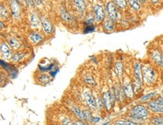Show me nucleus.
Here are the masks:
<instances>
[{
    "label": "nucleus",
    "mask_w": 163,
    "mask_h": 125,
    "mask_svg": "<svg viewBox=\"0 0 163 125\" xmlns=\"http://www.w3.org/2000/svg\"><path fill=\"white\" fill-rule=\"evenodd\" d=\"M149 111L145 106L137 105L132 108L130 111V116L136 119H144L149 116Z\"/></svg>",
    "instance_id": "f257e3e1"
},
{
    "label": "nucleus",
    "mask_w": 163,
    "mask_h": 125,
    "mask_svg": "<svg viewBox=\"0 0 163 125\" xmlns=\"http://www.w3.org/2000/svg\"><path fill=\"white\" fill-rule=\"evenodd\" d=\"M142 79L148 84H153L155 82L156 73L152 67L145 65L142 67Z\"/></svg>",
    "instance_id": "f03ea898"
},
{
    "label": "nucleus",
    "mask_w": 163,
    "mask_h": 125,
    "mask_svg": "<svg viewBox=\"0 0 163 125\" xmlns=\"http://www.w3.org/2000/svg\"><path fill=\"white\" fill-rule=\"evenodd\" d=\"M148 108L150 111L156 113H163V98H157L151 100L147 104Z\"/></svg>",
    "instance_id": "7ed1b4c3"
},
{
    "label": "nucleus",
    "mask_w": 163,
    "mask_h": 125,
    "mask_svg": "<svg viewBox=\"0 0 163 125\" xmlns=\"http://www.w3.org/2000/svg\"><path fill=\"white\" fill-rule=\"evenodd\" d=\"M93 12L95 15V19L96 21L100 22L104 20L105 17V10L100 5H95L93 6Z\"/></svg>",
    "instance_id": "20e7f679"
},
{
    "label": "nucleus",
    "mask_w": 163,
    "mask_h": 125,
    "mask_svg": "<svg viewBox=\"0 0 163 125\" xmlns=\"http://www.w3.org/2000/svg\"><path fill=\"white\" fill-rule=\"evenodd\" d=\"M106 10L108 14L109 18L112 19L113 20H116L118 18V13L116 11V6L114 3L112 2H108L106 5Z\"/></svg>",
    "instance_id": "39448f33"
},
{
    "label": "nucleus",
    "mask_w": 163,
    "mask_h": 125,
    "mask_svg": "<svg viewBox=\"0 0 163 125\" xmlns=\"http://www.w3.org/2000/svg\"><path fill=\"white\" fill-rule=\"evenodd\" d=\"M10 7H11V10L12 16L15 19H18L20 16V7L18 4V1L17 0H11Z\"/></svg>",
    "instance_id": "423d86ee"
},
{
    "label": "nucleus",
    "mask_w": 163,
    "mask_h": 125,
    "mask_svg": "<svg viewBox=\"0 0 163 125\" xmlns=\"http://www.w3.org/2000/svg\"><path fill=\"white\" fill-rule=\"evenodd\" d=\"M133 69H134V75L135 79L137 81L142 83V67L141 64L139 62H135L133 65Z\"/></svg>",
    "instance_id": "0eeeda50"
},
{
    "label": "nucleus",
    "mask_w": 163,
    "mask_h": 125,
    "mask_svg": "<svg viewBox=\"0 0 163 125\" xmlns=\"http://www.w3.org/2000/svg\"><path fill=\"white\" fill-rule=\"evenodd\" d=\"M150 57L156 64L163 66V56L159 51L155 50L152 51V53L150 54Z\"/></svg>",
    "instance_id": "6e6552de"
},
{
    "label": "nucleus",
    "mask_w": 163,
    "mask_h": 125,
    "mask_svg": "<svg viewBox=\"0 0 163 125\" xmlns=\"http://www.w3.org/2000/svg\"><path fill=\"white\" fill-rule=\"evenodd\" d=\"M84 99H85L87 103L89 106V108H91L93 109L96 108V104H95V100L94 99V96H93V94L89 91H87L84 93Z\"/></svg>",
    "instance_id": "1a4fd4ad"
},
{
    "label": "nucleus",
    "mask_w": 163,
    "mask_h": 125,
    "mask_svg": "<svg viewBox=\"0 0 163 125\" xmlns=\"http://www.w3.org/2000/svg\"><path fill=\"white\" fill-rule=\"evenodd\" d=\"M102 101H103V105L105 106V109L107 110L111 109V106H112V100H111V94L110 92H105L103 94L102 96Z\"/></svg>",
    "instance_id": "9d476101"
},
{
    "label": "nucleus",
    "mask_w": 163,
    "mask_h": 125,
    "mask_svg": "<svg viewBox=\"0 0 163 125\" xmlns=\"http://www.w3.org/2000/svg\"><path fill=\"white\" fill-rule=\"evenodd\" d=\"M1 53H2V57L5 60H10L11 58V51L9 46L3 42L1 44Z\"/></svg>",
    "instance_id": "9b49d317"
},
{
    "label": "nucleus",
    "mask_w": 163,
    "mask_h": 125,
    "mask_svg": "<svg viewBox=\"0 0 163 125\" xmlns=\"http://www.w3.org/2000/svg\"><path fill=\"white\" fill-rule=\"evenodd\" d=\"M41 24H42V27L44 31L46 34H51V32H52L53 26L52 24L48 20L45 18H41Z\"/></svg>",
    "instance_id": "f8f14e48"
},
{
    "label": "nucleus",
    "mask_w": 163,
    "mask_h": 125,
    "mask_svg": "<svg viewBox=\"0 0 163 125\" xmlns=\"http://www.w3.org/2000/svg\"><path fill=\"white\" fill-rule=\"evenodd\" d=\"M123 89H124L125 94L126 96L129 98H132L133 97V95H134V89H133V87H132V84L129 82H126L124 84V87H123Z\"/></svg>",
    "instance_id": "ddd939ff"
},
{
    "label": "nucleus",
    "mask_w": 163,
    "mask_h": 125,
    "mask_svg": "<svg viewBox=\"0 0 163 125\" xmlns=\"http://www.w3.org/2000/svg\"><path fill=\"white\" fill-rule=\"evenodd\" d=\"M29 39L33 44L36 45V44L39 43L40 41H42L43 38L40 34L36 33V32H32L29 35Z\"/></svg>",
    "instance_id": "4468645a"
},
{
    "label": "nucleus",
    "mask_w": 163,
    "mask_h": 125,
    "mask_svg": "<svg viewBox=\"0 0 163 125\" xmlns=\"http://www.w3.org/2000/svg\"><path fill=\"white\" fill-rule=\"evenodd\" d=\"M103 27L104 29L106 30V31L111 32L114 29V20L111 18H108V20H106L104 23H103Z\"/></svg>",
    "instance_id": "2eb2a0df"
},
{
    "label": "nucleus",
    "mask_w": 163,
    "mask_h": 125,
    "mask_svg": "<svg viewBox=\"0 0 163 125\" xmlns=\"http://www.w3.org/2000/svg\"><path fill=\"white\" fill-rule=\"evenodd\" d=\"M74 2L78 12H81V13L84 12L86 8L85 0H74Z\"/></svg>",
    "instance_id": "dca6fc26"
},
{
    "label": "nucleus",
    "mask_w": 163,
    "mask_h": 125,
    "mask_svg": "<svg viewBox=\"0 0 163 125\" xmlns=\"http://www.w3.org/2000/svg\"><path fill=\"white\" fill-rule=\"evenodd\" d=\"M72 111L76 115L78 116L79 118L81 120H84L86 119L85 115H84V111H81V110L77 106H73L72 107Z\"/></svg>",
    "instance_id": "f3484780"
},
{
    "label": "nucleus",
    "mask_w": 163,
    "mask_h": 125,
    "mask_svg": "<svg viewBox=\"0 0 163 125\" xmlns=\"http://www.w3.org/2000/svg\"><path fill=\"white\" fill-rule=\"evenodd\" d=\"M30 24L32 27L37 28L40 26V20L35 14H32L30 18Z\"/></svg>",
    "instance_id": "a211bd4d"
},
{
    "label": "nucleus",
    "mask_w": 163,
    "mask_h": 125,
    "mask_svg": "<svg viewBox=\"0 0 163 125\" xmlns=\"http://www.w3.org/2000/svg\"><path fill=\"white\" fill-rule=\"evenodd\" d=\"M60 16L62 18V20L65 22H70L71 21V16L64 8H61L60 9Z\"/></svg>",
    "instance_id": "6ab92c4d"
},
{
    "label": "nucleus",
    "mask_w": 163,
    "mask_h": 125,
    "mask_svg": "<svg viewBox=\"0 0 163 125\" xmlns=\"http://www.w3.org/2000/svg\"><path fill=\"white\" fill-rule=\"evenodd\" d=\"M115 70H116V75L119 78H121L122 75V72H123V67H122V63L120 61L116 62L115 65Z\"/></svg>",
    "instance_id": "aec40b11"
},
{
    "label": "nucleus",
    "mask_w": 163,
    "mask_h": 125,
    "mask_svg": "<svg viewBox=\"0 0 163 125\" xmlns=\"http://www.w3.org/2000/svg\"><path fill=\"white\" fill-rule=\"evenodd\" d=\"M129 4L131 8L136 12L141 9V4L138 0H129Z\"/></svg>",
    "instance_id": "412c9836"
},
{
    "label": "nucleus",
    "mask_w": 163,
    "mask_h": 125,
    "mask_svg": "<svg viewBox=\"0 0 163 125\" xmlns=\"http://www.w3.org/2000/svg\"><path fill=\"white\" fill-rule=\"evenodd\" d=\"M115 125H138V124L131 121H125V120H119L115 122Z\"/></svg>",
    "instance_id": "4be33fe9"
},
{
    "label": "nucleus",
    "mask_w": 163,
    "mask_h": 125,
    "mask_svg": "<svg viewBox=\"0 0 163 125\" xmlns=\"http://www.w3.org/2000/svg\"><path fill=\"white\" fill-rule=\"evenodd\" d=\"M39 82L43 83V84H47L48 82L51 81V78L47 74H41L39 78Z\"/></svg>",
    "instance_id": "5701e85b"
},
{
    "label": "nucleus",
    "mask_w": 163,
    "mask_h": 125,
    "mask_svg": "<svg viewBox=\"0 0 163 125\" xmlns=\"http://www.w3.org/2000/svg\"><path fill=\"white\" fill-rule=\"evenodd\" d=\"M84 80L86 83H87L88 84H90V85H94L95 84V81L93 79V77L89 74H87L84 77Z\"/></svg>",
    "instance_id": "b1692460"
},
{
    "label": "nucleus",
    "mask_w": 163,
    "mask_h": 125,
    "mask_svg": "<svg viewBox=\"0 0 163 125\" xmlns=\"http://www.w3.org/2000/svg\"><path fill=\"white\" fill-rule=\"evenodd\" d=\"M152 123L154 125H163V118L156 116L152 119Z\"/></svg>",
    "instance_id": "393cba45"
},
{
    "label": "nucleus",
    "mask_w": 163,
    "mask_h": 125,
    "mask_svg": "<svg viewBox=\"0 0 163 125\" xmlns=\"http://www.w3.org/2000/svg\"><path fill=\"white\" fill-rule=\"evenodd\" d=\"M9 42H10V45H11L13 48L17 49L19 48L20 44H19V42H18V40H17L15 38H11Z\"/></svg>",
    "instance_id": "a878e982"
},
{
    "label": "nucleus",
    "mask_w": 163,
    "mask_h": 125,
    "mask_svg": "<svg viewBox=\"0 0 163 125\" xmlns=\"http://www.w3.org/2000/svg\"><path fill=\"white\" fill-rule=\"evenodd\" d=\"M115 2H116V5L121 9H124L127 5L126 0H115Z\"/></svg>",
    "instance_id": "bb28decb"
},
{
    "label": "nucleus",
    "mask_w": 163,
    "mask_h": 125,
    "mask_svg": "<svg viewBox=\"0 0 163 125\" xmlns=\"http://www.w3.org/2000/svg\"><path fill=\"white\" fill-rule=\"evenodd\" d=\"M22 57H23V54H22L16 53L14 54V56H13L12 59H13V61H14V62H18V61L21 60Z\"/></svg>",
    "instance_id": "cd10ccee"
},
{
    "label": "nucleus",
    "mask_w": 163,
    "mask_h": 125,
    "mask_svg": "<svg viewBox=\"0 0 163 125\" xmlns=\"http://www.w3.org/2000/svg\"><path fill=\"white\" fill-rule=\"evenodd\" d=\"M155 94H156V92H152V93H150V94H147V95L144 96L143 97H141V101H146V100H147L148 99H150L152 96H154Z\"/></svg>",
    "instance_id": "c85d7f7f"
},
{
    "label": "nucleus",
    "mask_w": 163,
    "mask_h": 125,
    "mask_svg": "<svg viewBox=\"0 0 163 125\" xmlns=\"http://www.w3.org/2000/svg\"><path fill=\"white\" fill-rule=\"evenodd\" d=\"M62 125H74V123H72V121L68 118H64L62 121Z\"/></svg>",
    "instance_id": "c756f323"
},
{
    "label": "nucleus",
    "mask_w": 163,
    "mask_h": 125,
    "mask_svg": "<svg viewBox=\"0 0 163 125\" xmlns=\"http://www.w3.org/2000/svg\"><path fill=\"white\" fill-rule=\"evenodd\" d=\"M94 29H95V27H94L93 25H89V24H88V26H86L85 33H91V32H93Z\"/></svg>",
    "instance_id": "7c9ffc66"
},
{
    "label": "nucleus",
    "mask_w": 163,
    "mask_h": 125,
    "mask_svg": "<svg viewBox=\"0 0 163 125\" xmlns=\"http://www.w3.org/2000/svg\"><path fill=\"white\" fill-rule=\"evenodd\" d=\"M8 14V12H6L5 8H3V5H1V16L2 18H5V16Z\"/></svg>",
    "instance_id": "2f4dec72"
},
{
    "label": "nucleus",
    "mask_w": 163,
    "mask_h": 125,
    "mask_svg": "<svg viewBox=\"0 0 163 125\" xmlns=\"http://www.w3.org/2000/svg\"><path fill=\"white\" fill-rule=\"evenodd\" d=\"M74 125H86V124L83 122V121H80V120H78V121H74Z\"/></svg>",
    "instance_id": "473e14b6"
},
{
    "label": "nucleus",
    "mask_w": 163,
    "mask_h": 125,
    "mask_svg": "<svg viewBox=\"0 0 163 125\" xmlns=\"http://www.w3.org/2000/svg\"><path fill=\"white\" fill-rule=\"evenodd\" d=\"M26 2V3H27V5H28V6H32L33 5H34V1L33 0H25Z\"/></svg>",
    "instance_id": "72a5a7b5"
},
{
    "label": "nucleus",
    "mask_w": 163,
    "mask_h": 125,
    "mask_svg": "<svg viewBox=\"0 0 163 125\" xmlns=\"http://www.w3.org/2000/svg\"><path fill=\"white\" fill-rule=\"evenodd\" d=\"M33 1L35 2V4L36 5L39 6L41 5V0H33Z\"/></svg>",
    "instance_id": "f704fd0d"
},
{
    "label": "nucleus",
    "mask_w": 163,
    "mask_h": 125,
    "mask_svg": "<svg viewBox=\"0 0 163 125\" xmlns=\"http://www.w3.org/2000/svg\"><path fill=\"white\" fill-rule=\"evenodd\" d=\"M99 120H100V118H99V117L94 118H93V122H94V123H96V122H98Z\"/></svg>",
    "instance_id": "c9c22d12"
},
{
    "label": "nucleus",
    "mask_w": 163,
    "mask_h": 125,
    "mask_svg": "<svg viewBox=\"0 0 163 125\" xmlns=\"http://www.w3.org/2000/svg\"><path fill=\"white\" fill-rule=\"evenodd\" d=\"M138 1L140 2V3H144V2H145V0H138Z\"/></svg>",
    "instance_id": "e433bc0d"
},
{
    "label": "nucleus",
    "mask_w": 163,
    "mask_h": 125,
    "mask_svg": "<svg viewBox=\"0 0 163 125\" xmlns=\"http://www.w3.org/2000/svg\"><path fill=\"white\" fill-rule=\"evenodd\" d=\"M18 2H24V0H17Z\"/></svg>",
    "instance_id": "4c0bfd02"
},
{
    "label": "nucleus",
    "mask_w": 163,
    "mask_h": 125,
    "mask_svg": "<svg viewBox=\"0 0 163 125\" xmlns=\"http://www.w3.org/2000/svg\"><path fill=\"white\" fill-rule=\"evenodd\" d=\"M108 124V122H107V123L104 124H103V125H107V124Z\"/></svg>",
    "instance_id": "58836bf2"
},
{
    "label": "nucleus",
    "mask_w": 163,
    "mask_h": 125,
    "mask_svg": "<svg viewBox=\"0 0 163 125\" xmlns=\"http://www.w3.org/2000/svg\"><path fill=\"white\" fill-rule=\"evenodd\" d=\"M162 98H163V94H162Z\"/></svg>",
    "instance_id": "ea45409f"
},
{
    "label": "nucleus",
    "mask_w": 163,
    "mask_h": 125,
    "mask_svg": "<svg viewBox=\"0 0 163 125\" xmlns=\"http://www.w3.org/2000/svg\"><path fill=\"white\" fill-rule=\"evenodd\" d=\"M55 125H57V124H55Z\"/></svg>",
    "instance_id": "a19ab883"
}]
</instances>
